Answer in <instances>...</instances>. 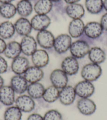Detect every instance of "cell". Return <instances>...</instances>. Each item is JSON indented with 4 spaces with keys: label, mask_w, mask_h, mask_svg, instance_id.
I'll return each mask as SVG.
<instances>
[{
    "label": "cell",
    "mask_w": 107,
    "mask_h": 120,
    "mask_svg": "<svg viewBox=\"0 0 107 120\" xmlns=\"http://www.w3.org/2000/svg\"><path fill=\"white\" fill-rule=\"evenodd\" d=\"M102 74V68L99 64L88 63L83 66L81 71V75L83 80L93 82L99 79Z\"/></svg>",
    "instance_id": "6da1fadb"
},
{
    "label": "cell",
    "mask_w": 107,
    "mask_h": 120,
    "mask_svg": "<svg viewBox=\"0 0 107 120\" xmlns=\"http://www.w3.org/2000/svg\"><path fill=\"white\" fill-rule=\"evenodd\" d=\"M90 49L89 44L86 41L79 40L72 43L69 50L71 56L77 59L86 56L88 54Z\"/></svg>",
    "instance_id": "7a4b0ae2"
},
{
    "label": "cell",
    "mask_w": 107,
    "mask_h": 120,
    "mask_svg": "<svg viewBox=\"0 0 107 120\" xmlns=\"http://www.w3.org/2000/svg\"><path fill=\"white\" fill-rule=\"evenodd\" d=\"M71 43V37L69 34H61L55 38L53 48L57 53L63 54L69 50Z\"/></svg>",
    "instance_id": "3957f363"
},
{
    "label": "cell",
    "mask_w": 107,
    "mask_h": 120,
    "mask_svg": "<svg viewBox=\"0 0 107 120\" xmlns=\"http://www.w3.org/2000/svg\"><path fill=\"white\" fill-rule=\"evenodd\" d=\"M74 88L76 95L81 98H89L93 95L95 90L93 83L85 80L79 82Z\"/></svg>",
    "instance_id": "277c9868"
},
{
    "label": "cell",
    "mask_w": 107,
    "mask_h": 120,
    "mask_svg": "<svg viewBox=\"0 0 107 120\" xmlns=\"http://www.w3.org/2000/svg\"><path fill=\"white\" fill-rule=\"evenodd\" d=\"M54 36L52 32L47 30L38 32L36 35V41L38 44L44 49H50L54 47Z\"/></svg>",
    "instance_id": "5b68a950"
},
{
    "label": "cell",
    "mask_w": 107,
    "mask_h": 120,
    "mask_svg": "<svg viewBox=\"0 0 107 120\" xmlns=\"http://www.w3.org/2000/svg\"><path fill=\"white\" fill-rule=\"evenodd\" d=\"M50 80L54 86L61 89L67 85L68 75L61 69H55L51 73Z\"/></svg>",
    "instance_id": "8992f818"
},
{
    "label": "cell",
    "mask_w": 107,
    "mask_h": 120,
    "mask_svg": "<svg viewBox=\"0 0 107 120\" xmlns=\"http://www.w3.org/2000/svg\"><path fill=\"white\" fill-rule=\"evenodd\" d=\"M15 106L22 112L29 113L35 107V102L33 98L29 95H21L15 99Z\"/></svg>",
    "instance_id": "52a82bcc"
},
{
    "label": "cell",
    "mask_w": 107,
    "mask_h": 120,
    "mask_svg": "<svg viewBox=\"0 0 107 120\" xmlns=\"http://www.w3.org/2000/svg\"><path fill=\"white\" fill-rule=\"evenodd\" d=\"M20 45L22 53L26 56H32L37 50V41L33 36L29 35L23 36Z\"/></svg>",
    "instance_id": "ba28073f"
},
{
    "label": "cell",
    "mask_w": 107,
    "mask_h": 120,
    "mask_svg": "<svg viewBox=\"0 0 107 120\" xmlns=\"http://www.w3.org/2000/svg\"><path fill=\"white\" fill-rule=\"evenodd\" d=\"M76 95L74 87L67 85L59 91L58 99L62 104L69 105L73 103Z\"/></svg>",
    "instance_id": "9c48e42d"
},
{
    "label": "cell",
    "mask_w": 107,
    "mask_h": 120,
    "mask_svg": "<svg viewBox=\"0 0 107 120\" xmlns=\"http://www.w3.org/2000/svg\"><path fill=\"white\" fill-rule=\"evenodd\" d=\"M61 70L68 75H74L77 73L79 69L78 60L73 56H68L63 60L61 64Z\"/></svg>",
    "instance_id": "30bf717a"
},
{
    "label": "cell",
    "mask_w": 107,
    "mask_h": 120,
    "mask_svg": "<svg viewBox=\"0 0 107 120\" xmlns=\"http://www.w3.org/2000/svg\"><path fill=\"white\" fill-rule=\"evenodd\" d=\"M77 108L81 114L89 116L95 112L97 107L95 103L89 98H81L77 102Z\"/></svg>",
    "instance_id": "8fae6325"
},
{
    "label": "cell",
    "mask_w": 107,
    "mask_h": 120,
    "mask_svg": "<svg viewBox=\"0 0 107 120\" xmlns=\"http://www.w3.org/2000/svg\"><path fill=\"white\" fill-rule=\"evenodd\" d=\"M15 92L10 85H4L0 89V102L4 105L10 106L15 101Z\"/></svg>",
    "instance_id": "7c38bea8"
},
{
    "label": "cell",
    "mask_w": 107,
    "mask_h": 120,
    "mask_svg": "<svg viewBox=\"0 0 107 120\" xmlns=\"http://www.w3.org/2000/svg\"><path fill=\"white\" fill-rule=\"evenodd\" d=\"M31 23L33 29L39 32L46 30L50 24L51 20L47 15L37 14L32 19Z\"/></svg>",
    "instance_id": "4fadbf2b"
},
{
    "label": "cell",
    "mask_w": 107,
    "mask_h": 120,
    "mask_svg": "<svg viewBox=\"0 0 107 120\" xmlns=\"http://www.w3.org/2000/svg\"><path fill=\"white\" fill-rule=\"evenodd\" d=\"M28 83L22 75H15L11 79L10 86L16 93L22 94L27 91Z\"/></svg>",
    "instance_id": "5bb4252c"
},
{
    "label": "cell",
    "mask_w": 107,
    "mask_h": 120,
    "mask_svg": "<svg viewBox=\"0 0 107 120\" xmlns=\"http://www.w3.org/2000/svg\"><path fill=\"white\" fill-rule=\"evenodd\" d=\"M29 67V62L26 57L19 56L13 60L11 69L16 75H23Z\"/></svg>",
    "instance_id": "9a60e30c"
},
{
    "label": "cell",
    "mask_w": 107,
    "mask_h": 120,
    "mask_svg": "<svg viewBox=\"0 0 107 120\" xmlns=\"http://www.w3.org/2000/svg\"><path fill=\"white\" fill-rule=\"evenodd\" d=\"M23 76L29 83L39 82L43 78L44 72L41 68L34 65L29 66Z\"/></svg>",
    "instance_id": "2e32d148"
},
{
    "label": "cell",
    "mask_w": 107,
    "mask_h": 120,
    "mask_svg": "<svg viewBox=\"0 0 107 120\" xmlns=\"http://www.w3.org/2000/svg\"><path fill=\"white\" fill-rule=\"evenodd\" d=\"M103 30L100 23L97 22H90L85 25L84 33L88 38L96 39L99 38L102 34Z\"/></svg>",
    "instance_id": "e0dca14e"
},
{
    "label": "cell",
    "mask_w": 107,
    "mask_h": 120,
    "mask_svg": "<svg viewBox=\"0 0 107 120\" xmlns=\"http://www.w3.org/2000/svg\"><path fill=\"white\" fill-rule=\"evenodd\" d=\"M49 61L48 54L43 49L37 50L32 55V61L34 65L39 68L45 67L48 64Z\"/></svg>",
    "instance_id": "ac0fdd59"
},
{
    "label": "cell",
    "mask_w": 107,
    "mask_h": 120,
    "mask_svg": "<svg viewBox=\"0 0 107 120\" xmlns=\"http://www.w3.org/2000/svg\"><path fill=\"white\" fill-rule=\"evenodd\" d=\"M14 25L15 32L23 36L29 35L33 29L31 21L23 17L19 18Z\"/></svg>",
    "instance_id": "d6986e66"
},
{
    "label": "cell",
    "mask_w": 107,
    "mask_h": 120,
    "mask_svg": "<svg viewBox=\"0 0 107 120\" xmlns=\"http://www.w3.org/2000/svg\"><path fill=\"white\" fill-rule=\"evenodd\" d=\"M85 25L81 19H74L68 26L69 35L72 38H78L84 33Z\"/></svg>",
    "instance_id": "ffe728a7"
},
{
    "label": "cell",
    "mask_w": 107,
    "mask_h": 120,
    "mask_svg": "<svg viewBox=\"0 0 107 120\" xmlns=\"http://www.w3.org/2000/svg\"><path fill=\"white\" fill-rule=\"evenodd\" d=\"M85 11L81 4L78 3L69 4L66 8V13L70 18L74 19H81L84 15Z\"/></svg>",
    "instance_id": "44dd1931"
},
{
    "label": "cell",
    "mask_w": 107,
    "mask_h": 120,
    "mask_svg": "<svg viewBox=\"0 0 107 120\" xmlns=\"http://www.w3.org/2000/svg\"><path fill=\"white\" fill-rule=\"evenodd\" d=\"M88 57L91 63L100 64L104 62L106 59V55L104 51L99 47L95 46L90 49Z\"/></svg>",
    "instance_id": "7402d4cb"
},
{
    "label": "cell",
    "mask_w": 107,
    "mask_h": 120,
    "mask_svg": "<svg viewBox=\"0 0 107 120\" xmlns=\"http://www.w3.org/2000/svg\"><path fill=\"white\" fill-rule=\"evenodd\" d=\"M22 53L20 43L16 41H12L6 44L4 54L8 59L13 60L20 56Z\"/></svg>",
    "instance_id": "603a6c76"
},
{
    "label": "cell",
    "mask_w": 107,
    "mask_h": 120,
    "mask_svg": "<svg viewBox=\"0 0 107 120\" xmlns=\"http://www.w3.org/2000/svg\"><path fill=\"white\" fill-rule=\"evenodd\" d=\"M45 89V88L42 83L35 82L29 83L26 91L28 95L33 99H40L43 97Z\"/></svg>",
    "instance_id": "cb8c5ba5"
},
{
    "label": "cell",
    "mask_w": 107,
    "mask_h": 120,
    "mask_svg": "<svg viewBox=\"0 0 107 120\" xmlns=\"http://www.w3.org/2000/svg\"><path fill=\"white\" fill-rule=\"evenodd\" d=\"M15 33L14 25L10 21H5L0 24V38L4 40L10 39Z\"/></svg>",
    "instance_id": "d4e9b609"
},
{
    "label": "cell",
    "mask_w": 107,
    "mask_h": 120,
    "mask_svg": "<svg viewBox=\"0 0 107 120\" xmlns=\"http://www.w3.org/2000/svg\"><path fill=\"white\" fill-rule=\"evenodd\" d=\"M53 8V2L50 0H38L34 6V10L37 14L47 15Z\"/></svg>",
    "instance_id": "484cf974"
},
{
    "label": "cell",
    "mask_w": 107,
    "mask_h": 120,
    "mask_svg": "<svg viewBox=\"0 0 107 120\" xmlns=\"http://www.w3.org/2000/svg\"><path fill=\"white\" fill-rule=\"evenodd\" d=\"M33 5L29 1L21 0L16 5L17 13L23 18L29 16L33 12Z\"/></svg>",
    "instance_id": "4316f807"
},
{
    "label": "cell",
    "mask_w": 107,
    "mask_h": 120,
    "mask_svg": "<svg viewBox=\"0 0 107 120\" xmlns=\"http://www.w3.org/2000/svg\"><path fill=\"white\" fill-rule=\"evenodd\" d=\"M59 90L51 85L45 89L42 98L45 102L49 103H53L59 98Z\"/></svg>",
    "instance_id": "83f0119b"
},
{
    "label": "cell",
    "mask_w": 107,
    "mask_h": 120,
    "mask_svg": "<svg viewBox=\"0 0 107 120\" xmlns=\"http://www.w3.org/2000/svg\"><path fill=\"white\" fill-rule=\"evenodd\" d=\"M85 6L90 13L99 14L103 8V0H85Z\"/></svg>",
    "instance_id": "f1b7e54d"
},
{
    "label": "cell",
    "mask_w": 107,
    "mask_h": 120,
    "mask_svg": "<svg viewBox=\"0 0 107 120\" xmlns=\"http://www.w3.org/2000/svg\"><path fill=\"white\" fill-rule=\"evenodd\" d=\"M22 112L16 106H10L6 109L4 113V120H21Z\"/></svg>",
    "instance_id": "f546056e"
},
{
    "label": "cell",
    "mask_w": 107,
    "mask_h": 120,
    "mask_svg": "<svg viewBox=\"0 0 107 120\" xmlns=\"http://www.w3.org/2000/svg\"><path fill=\"white\" fill-rule=\"evenodd\" d=\"M16 13V7L11 3L1 4L0 15L3 18L7 19H11L14 16Z\"/></svg>",
    "instance_id": "4dcf8cb0"
},
{
    "label": "cell",
    "mask_w": 107,
    "mask_h": 120,
    "mask_svg": "<svg viewBox=\"0 0 107 120\" xmlns=\"http://www.w3.org/2000/svg\"><path fill=\"white\" fill-rule=\"evenodd\" d=\"M43 119L44 120H63V116L58 111L52 109L45 113Z\"/></svg>",
    "instance_id": "1f68e13d"
},
{
    "label": "cell",
    "mask_w": 107,
    "mask_h": 120,
    "mask_svg": "<svg viewBox=\"0 0 107 120\" xmlns=\"http://www.w3.org/2000/svg\"><path fill=\"white\" fill-rule=\"evenodd\" d=\"M8 68V64L6 60L0 55V74L6 72Z\"/></svg>",
    "instance_id": "d6a6232c"
},
{
    "label": "cell",
    "mask_w": 107,
    "mask_h": 120,
    "mask_svg": "<svg viewBox=\"0 0 107 120\" xmlns=\"http://www.w3.org/2000/svg\"><path fill=\"white\" fill-rule=\"evenodd\" d=\"M100 23L103 31H107V12L102 16Z\"/></svg>",
    "instance_id": "836d02e7"
},
{
    "label": "cell",
    "mask_w": 107,
    "mask_h": 120,
    "mask_svg": "<svg viewBox=\"0 0 107 120\" xmlns=\"http://www.w3.org/2000/svg\"><path fill=\"white\" fill-rule=\"evenodd\" d=\"M27 120H44L43 117L38 113H33L29 115Z\"/></svg>",
    "instance_id": "e575fe53"
},
{
    "label": "cell",
    "mask_w": 107,
    "mask_h": 120,
    "mask_svg": "<svg viewBox=\"0 0 107 120\" xmlns=\"http://www.w3.org/2000/svg\"><path fill=\"white\" fill-rule=\"evenodd\" d=\"M6 44L5 40L1 38H0V54L4 53V51L5 50Z\"/></svg>",
    "instance_id": "d590c367"
},
{
    "label": "cell",
    "mask_w": 107,
    "mask_h": 120,
    "mask_svg": "<svg viewBox=\"0 0 107 120\" xmlns=\"http://www.w3.org/2000/svg\"><path fill=\"white\" fill-rule=\"evenodd\" d=\"M66 3L67 4H73V3H77L79 1H80V0H64Z\"/></svg>",
    "instance_id": "8d00e7d4"
},
{
    "label": "cell",
    "mask_w": 107,
    "mask_h": 120,
    "mask_svg": "<svg viewBox=\"0 0 107 120\" xmlns=\"http://www.w3.org/2000/svg\"><path fill=\"white\" fill-rule=\"evenodd\" d=\"M14 1V0H0V3L1 4H6V3H10Z\"/></svg>",
    "instance_id": "74e56055"
},
{
    "label": "cell",
    "mask_w": 107,
    "mask_h": 120,
    "mask_svg": "<svg viewBox=\"0 0 107 120\" xmlns=\"http://www.w3.org/2000/svg\"><path fill=\"white\" fill-rule=\"evenodd\" d=\"M4 79L1 75H0V89L2 88V87L4 86Z\"/></svg>",
    "instance_id": "f35d334b"
},
{
    "label": "cell",
    "mask_w": 107,
    "mask_h": 120,
    "mask_svg": "<svg viewBox=\"0 0 107 120\" xmlns=\"http://www.w3.org/2000/svg\"><path fill=\"white\" fill-rule=\"evenodd\" d=\"M103 8L107 12V0L103 1Z\"/></svg>",
    "instance_id": "ab89813d"
},
{
    "label": "cell",
    "mask_w": 107,
    "mask_h": 120,
    "mask_svg": "<svg viewBox=\"0 0 107 120\" xmlns=\"http://www.w3.org/2000/svg\"><path fill=\"white\" fill-rule=\"evenodd\" d=\"M51 1H52L53 2H58L59 1H61V0H50Z\"/></svg>",
    "instance_id": "60d3db41"
},
{
    "label": "cell",
    "mask_w": 107,
    "mask_h": 120,
    "mask_svg": "<svg viewBox=\"0 0 107 120\" xmlns=\"http://www.w3.org/2000/svg\"><path fill=\"white\" fill-rule=\"evenodd\" d=\"M25 1H31V0H25Z\"/></svg>",
    "instance_id": "b9f144b4"
},
{
    "label": "cell",
    "mask_w": 107,
    "mask_h": 120,
    "mask_svg": "<svg viewBox=\"0 0 107 120\" xmlns=\"http://www.w3.org/2000/svg\"><path fill=\"white\" fill-rule=\"evenodd\" d=\"M0 6H1V4H0Z\"/></svg>",
    "instance_id": "7bdbcfd3"
}]
</instances>
